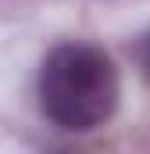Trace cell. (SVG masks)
<instances>
[{
    "instance_id": "1",
    "label": "cell",
    "mask_w": 150,
    "mask_h": 154,
    "mask_svg": "<svg viewBox=\"0 0 150 154\" xmlns=\"http://www.w3.org/2000/svg\"><path fill=\"white\" fill-rule=\"evenodd\" d=\"M122 79L107 50L93 43H61L43 57L39 108L50 125L89 133L114 115Z\"/></svg>"
},
{
    "instance_id": "2",
    "label": "cell",
    "mask_w": 150,
    "mask_h": 154,
    "mask_svg": "<svg viewBox=\"0 0 150 154\" xmlns=\"http://www.w3.org/2000/svg\"><path fill=\"white\" fill-rule=\"evenodd\" d=\"M136 65H140V75L150 82V32L136 43Z\"/></svg>"
}]
</instances>
